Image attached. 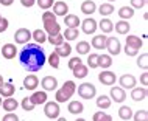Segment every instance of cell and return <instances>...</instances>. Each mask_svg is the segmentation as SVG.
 Here are the masks:
<instances>
[{"label":"cell","instance_id":"6da1fadb","mask_svg":"<svg viewBox=\"0 0 148 121\" xmlns=\"http://www.w3.org/2000/svg\"><path fill=\"white\" fill-rule=\"evenodd\" d=\"M45 53L38 44H25L19 53V62L27 71H39L45 64Z\"/></svg>","mask_w":148,"mask_h":121},{"label":"cell","instance_id":"7a4b0ae2","mask_svg":"<svg viewBox=\"0 0 148 121\" xmlns=\"http://www.w3.org/2000/svg\"><path fill=\"white\" fill-rule=\"evenodd\" d=\"M42 22H44V31L49 36L61 33V27H59V23L56 22V16L53 13H50L49 10L42 14Z\"/></svg>","mask_w":148,"mask_h":121},{"label":"cell","instance_id":"3957f363","mask_svg":"<svg viewBox=\"0 0 148 121\" xmlns=\"http://www.w3.org/2000/svg\"><path fill=\"white\" fill-rule=\"evenodd\" d=\"M75 92H77V84L73 81H66L61 88H56L55 99H56V103H66V101H69L73 96Z\"/></svg>","mask_w":148,"mask_h":121},{"label":"cell","instance_id":"277c9868","mask_svg":"<svg viewBox=\"0 0 148 121\" xmlns=\"http://www.w3.org/2000/svg\"><path fill=\"white\" fill-rule=\"evenodd\" d=\"M78 95L83 99H92L97 95V87L90 82H83L81 86H78Z\"/></svg>","mask_w":148,"mask_h":121},{"label":"cell","instance_id":"5b68a950","mask_svg":"<svg viewBox=\"0 0 148 121\" xmlns=\"http://www.w3.org/2000/svg\"><path fill=\"white\" fill-rule=\"evenodd\" d=\"M44 112H45V116L50 120H56L59 116V103L56 101H47L44 104Z\"/></svg>","mask_w":148,"mask_h":121},{"label":"cell","instance_id":"8992f818","mask_svg":"<svg viewBox=\"0 0 148 121\" xmlns=\"http://www.w3.org/2000/svg\"><path fill=\"white\" fill-rule=\"evenodd\" d=\"M106 50L109 51V56H117L122 50V44L117 37H106Z\"/></svg>","mask_w":148,"mask_h":121},{"label":"cell","instance_id":"52a82bcc","mask_svg":"<svg viewBox=\"0 0 148 121\" xmlns=\"http://www.w3.org/2000/svg\"><path fill=\"white\" fill-rule=\"evenodd\" d=\"M30 39H31V31L28 30V28H19V30L14 33L16 44H22V45H25V44H28Z\"/></svg>","mask_w":148,"mask_h":121},{"label":"cell","instance_id":"ba28073f","mask_svg":"<svg viewBox=\"0 0 148 121\" xmlns=\"http://www.w3.org/2000/svg\"><path fill=\"white\" fill-rule=\"evenodd\" d=\"M98 81L103 84V86H114L117 78H115V73H112V71L103 70L101 73L98 75Z\"/></svg>","mask_w":148,"mask_h":121},{"label":"cell","instance_id":"9c48e42d","mask_svg":"<svg viewBox=\"0 0 148 121\" xmlns=\"http://www.w3.org/2000/svg\"><path fill=\"white\" fill-rule=\"evenodd\" d=\"M81 28H83V33L94 34L95 31H97V28H98V23H97V20H94L92 17H87L81 22Z\"/></svg>","mask_w":148,"mask_h":121},{"label":"cell","instance_id":"30bf717a","mask_svg":"<svg viewBox=\"0 0 148 121\" xmlns=\"http://www.w3.org/2000/svg\"><path fill=\"white\" fill-rule=\"evenodd\" d=\"M41 86L45 92H53L58 88V79L53 78V76H45V78L41 81Z\"/></svg>","mask_w":148,"mask_h":121},{"label":"cell","instance_id":"8fae6325","mask_svg":"<svg viewBox=\"0 0 148 121\" xmlns=\"http://www.w3.org/2000/svg\"><path fill=\"white\" fill-rule=\"evenodd\" d=\"M136 78L133 75H130V73H126V75H122L120 76V87L123 88V90H126V88H133L136 87Z\"/></svg>","mask_w":148,"mask_h":121},{"label":"cell","instance_id":"7c38bea8","mask_svg":"<svg viewBox=\"0 0 148 121\" xmlns=\"http://www.w3.org/2000/svg\"><path fill=\"white\" fill-rule=\"evenodd\" d=\"M126 99V92L122 87H111V101L123 103Z\"/></svg>","mask_w":148,"mask_h":121},{"label":"cell","instance_id":"4fadbf2b","mask_svg":"<svg viewBox=\"0 0 148 121\" xmlns=\"http://www.w3.org/2000/svg\"><path fill=\"white\" fill-rule=\"evenodd\" d=\"M67 13H69V6H67L66 2H61V0H58V2L53 3V14L56 16H67Z\"/></svg>","mask_w":148,"mask_h":121},{"label":"cell","instance_id":"5bb4252c","mask_svg":"<svg viewBox=\"0 0 148 121\" xmlns=\"http://www.w3.org/2000/svg\"><path fill=\"white\" fill-rule=\"evenodd\" d=\"M2 54L5 59H14L16 54H17V48H16L14 44H5L2 47Z\"/></svg>","mask_w":148,"mask_h":121},{"label":"cell","instance_id":"9a60e30c","mask_svg":"<svg viewBox=\"0 0 148 121\" xmlns=\"http://www.w3.org/2000/svg\"><path fill=\"white\" fill-rule=\"evenodd\" d=\"M14 92H16V87L11 82H2L0 84V96L10 98V96L14 95Z\"/></svg>","mask_w":148,"mask_h":121},{"label":"cell","instance_id":"2e32d148","mask_svg":"<svg viewBox=\"0 0 148 121\" xmlns=\"http://www.w3.org/2000/svg\"><path fill=\"white\" fill-rule=\"evenodd\" d=\"M131 98H133V101H143L147 98V87H133L131 88Z\"/></svg>","mask_w":148,"mask_h":121},{"label":"cell","instance_id":"e0dca14e","mask_svg":"<svg viewBox=\"0 0 148 121\" xmlns=\"http://www.w3.org/2000/svg\"><path fill=\"white\" fill-rule=\"evenodd\" d=\"M53 51L59 56V58H67V56H70V53H72V47L66 42V40H64L61 45H58Z\"/></svg>","mask_w":148,"mask_h":121},{"label":"cell","instance_id":"ac0fdd59","mask_svg":"<svg viewBox=\"0 0 148 121\" xmlns=\"http://www.w3.org/2000/svg\"><path fill=\"white\" fill-rule=\"evenodd\" d=\"M31 103L34 104V106H41V104H45L47 103V92H34L33 95L30 96Z\"/></svg>","mask_w":148,"mask_h":121},{"label":"cell","instance_id":"d6986e66","mask_svg":"<svg viewBox=\"0 0 148 121\" xmlns=\"http://www.w3.org/2000/svg\"><path fill=\"white\" fill-rule=\"evenodd\" d=\"M38 86H39V79L36 75H28L23 79V87H25L27 90H36Z\"/></svg>","mask_w":148,"mask_h":121},{"label":"cell","instance_id":"ffe728a7","mask_svg":"<svg viewBox=\"0 0 148 121\" xmlns=\"http://www.w3.org/2000/svg\"><path fill=\"white\" fill-rule=\"evenodd\" d=\"M95 11H97V5H95L94 0H84V2L81 3V13L89 16V14H94Z\"/></svg>","mask_w":148,"mask_h":121},{"label":"cell","instance_id":"44dd1931","mask_svg":"<svg viewBox=\"0 0 148 121\" xmlns=\"http://www.w3.org/2000/svg\"><path fill=\"white\" fill-rule=\"evenodd\" d=\"M126 45L128 47H131V48H134V50H140L142 45H143V42H142V39L139 37V36H128L126 37Z\"/></svg>","mask_w":148,"mask_h":121},{"label":"cell","instance_id":"7402d4cb","mask_svg":"<svg viewBox=\"0 0 148 121\" xmlns=\"http://www.w3.org/2000/svg\"><path fill=\"white\" fill-rule=\"evenodd\" d=\"M64 23L67 25V28H78V25H81V20L75 14H67L64 16Z\"/></svg>","mask_w":148,"mask_h":121},{"label":"cell","instance_id":"603a6c76","mask_svg":"<svg viewBox=\"0 0 148 121\" xmlns=\"http://www.w3.org/2000/svg\"><path fill=\"white\" fill-rule=\"evenodd\" d=\"M72 71H73V76H75V78H78V79H83V78H86V76H87V71H89V67H87V65H84V64L81 62V64H78V65L75 67Z\"/></svg>","mask_w":148,"mask_h":121},{"label":"cell","instance_id":"cb8c5ba5","mask_svg":"<svg viewBox=\"0 0 148 121\" xmlns=\"http://www.w3.org/2000/svg\"><path fill=\"white\" fill-rule=\"evenodd\" d=\"M67 110H69L72 115H79L84 110V106H83V103H79V101H70Z\"/></svg>","mask_w":148,"mask_h":121},{"label":"cell","instance_id":"d4e9b609","mask_svg":"<svg viewBox=\"0 0 148 121\" xmlns=\"http://www.w3.org/2000/svg\"><path fill=\"white\" fill-rule=\"evenodd\" d=\"M2 106H3V109H5V112H14L16 109H17L19 103L13 98V96H10V98L2 101Z\"/></svg>","mask_w":148,"mask_h":121},{"label":"cell","instance_id":"484cf974","mask_svg":"<svg viewBox=\"0 0 148 121\" xmlns=\"http://www.w3.org/2000/svg\"><path fill=\"white\" fill-rule=\"evenodd\" d=\"M92 47L97 48V50H103V48L106 47V36L105 34L94 36V39H92Z\"/></svg>","mask_w":148,"mask_h":121},{"label":"cell","instance_id":"4316f807","mask_svg":"<svg viewBox=\"0 0 148 121\" xmlns=\"http://www.w3.org/2000/svg\"><path fill=\"white\" fill-rule=\"evenodd\" d=\"M114 28H115V33H117V34H128L131 25L128 23V20H120V22L115 23Z\"/></svg>","mask_w":148,"mask_h":121},{"label":"cell","instance_id":"83f0119b","mask_svg":"<svg viewBox=\"0 0 148 121\" xmlns=\"http://www.w3.org/2000/svg\"><path fill=\"white\" fill-rule=\"evenodd\" d=\"M111 104H112V101H111V98H109V96H106V95H100L97 98V106L101 109V110L109 109Z\"/></svg>","mask_w":148,"mask_h":121},{"label":"cell","instance_id":"f1b7e54d","mask_svg":"<svg viewBox=\"0 0 148 121\" xmlns=\"http://www.w3.org/2000/svg\"><path fill=\"white\" fill-rule=\"evenodd\" d=\"M117 14L120 16V19H122V20H128V19H131L134 16V8H131V6H122L119 10Z\"/></svg>","mask_w":148,"mask_h":121},{"label":"cell","instance_id":"f546056e","mask_svg":"<svg viewBox=\"0 0 148 121\" xmlns=\"http://www.w3.org/2000/svg\"><path fill=\"white\" fill-rule=\"evenodd\" d=\"M31 39H34L38 45H42V44L47 40V34H45L44 30H34L33 33H31Z\"/></svg>","mask_w":148,"mask_h":121},{"label":"cell","instance_id":"4dcf8cb0","mask_svg":"<svg viewBox=\"0 0 148 121\" xmlns=\"http://www.w3.org/2000/svg\"><path fill=\"white\" fill-rule=\"evenodd\" d=\"M114 11H115V10H114V5H112V3H109V2H108V3H101V5L98 6V13L101 14L103 17L111 16Z\"/></svg>","mask_w":148,"mask_h":121},{"label":"cell","instance_id":"1f68e13d","mask_svg":"<svg viewBox=\"0 0 148 121\" xmlns=\"http://www.w3.org/2000/svg\"><path fill=\"white\" fill-rule=\"evenodd\" d=\"M111 65H112V58L109 54H98V67H101L105 70V68H109Z\"/></svg>","mask_w":148,"mask_h":121},{"label":"cell","instance_id":"d6a6232c","mask_svg":"<svg viewBox=\"0 0 148 121\" xmlns=\"http://www.w3.org/2000/svg\"><path fill=\"white\" fill-rule=\"evenodd\" d=\"M78 36H79L78 28H66L62 37H64V40H75V39H78Z\"/></svg>","mask_w":148,"mask_h":121},{"label":"cell","instance_id":"836d02e7","mask_svg":"<svg viewBox=\"0 0 148 121\" xmlns=\"http://www.w3.org/2000/svg\"><path fill=\"white\" fill-rule=\"evenodd\" d=\"M98 28L103 31V33H111V31L114 30V23L111 22V20L108 19V17H103L101 22L98 23Z\"/></svg>","mask_w":148,"mask_h":121},{"label":"cell","instance_id":"e575fe53","mask_svg":"<svg viewBox=\"0 0 148 121\" xmlns=\"http://www.w3.org/2000/svg\"><path fill=\"white\" fill-rule=\"evenodd\" d=\"M119 116L122 120H125V121L131 120L133 118V110H131V107L130 106H122L119 109Z\"/></svg>","mask_w":148,"mask_h":121},{"label":"cell","instance_id":"d590c367","mask_svg":"<svg viewBox=\"0 0 148 121\" xmlns=\"http://www.w3.org/2000/svg\"><path fill=\"white\" fill-rule=\"evenodd\" d=\"M89 50H90V44L86 42V40H79V42L77 44L78 54H89Z\"/></svg>","mask_w":148,"mask_h":121},{"label":"cell","instance_id":"8d00e7d4","mask_svg":"<svg viewBox=\"0 0 148 121\" xmlns=\"http://www.w3.org/2000/svg\"><path fill=\"white\" fill-rule=\"evenodd\" d=\"M47 40H49L51 45L58 47V45H61V44L64 42V37H62V34L59 33V34H53V36H47Z\"/></svg>","mask_w":148,"mask_h":121},{"label":"cell","instance_id":"74e56055","mask_svg":"<svg viewBox=\"0 0 148 121\" xmlns=\"http://www.w3.org/2000/svg\"><path fill=\"white\" fill-rule=\"evenodd\" d=\"M87 67L89 68H97L98 67V54L92 53L87 56Z\"/></svg>","mask_w":148,"mask_h":121},{"label":"cell","instance_id":"f35d334b","mask_svg":"<svg viewBox=\"0 0 148 121\" xmlns=\"http://www.w3.org/2000/svg\"><path fill=\"white\" fill-rule=\"evenodd\" d=\"M94 121H112V116L105 112H97L94 114Z\"/></svg>","mask_w":148,"mask_h":121},{"label":"cell","instance_id":"ab89813d","mask_svg":"<svg viewBox=\"0 0 148 121\" xmlns=\"http://www.w3.org/2000/svg\"><path fill=\"white\" fill-rule=\"evenodd\" d=\"M137 67L142 68V70H147L148 68V53H143L140 58L137 59Z\"/></svg>","mask_w":148,"mask_h":121},{"label":"cell","instance_id":"60d3db41","mask_svg":"<svg viewBox=\"0 0 148 121\" xmlns=\"http://www.w3.org/2000/svg\"><path fill=\"white\" fill-rule=\"evenodd\" d=\"M134 121H148V112L147 110H137L133 115Z\"/></svg>","mask_w":148,"mask_h":121},{"label":"cell","instance_id":"b9f144b4","mask_svg":"<svg viewBox=\"0 0 148 121\" xmlns=\"http://www.w3.org/2000/svg\"><path fill=\"white\" fill-rule=\"evenodd\" d=\"M36 3L39 5V8H42V10H50L51 6H53L55 0H36Z\"/></svg>","mask_w":148,"mask_h":121},{"label":"cell","instance_id":"7bdbcfd3","mask_svg":"<svg viewBox=\"0 0 148 121\" xmlns=\"http://www.w3.org/2000/svg\"><path fill=\"white\" fill-rule=\"evenodd\" d=\"M49 64H50V67H53V68H58L59 67V56L55 53V51L49 56Z\"/></svg>","mask_w":148,"mask_h":121},{"label":"cell","instance_id":"ee69618b","mask_svg":"<svg viewBox=\"0 0 148 121\" xmlns=\"http://www.w3.org/2000/svg\"><path fill=\"white\" fill-rule=\"evenodd\" d=\"M22 109H23L25 112H31V110L34 109V104L31 103L30 98H23V99H22Z\"/></svg>","mask_w":148,"mask_h":121},{"label":"cell","instance_id":"f6af8a7d","mask_svg":"<svg viewBox=\"0 0 148 121\" xmlns=\"http://www.w3.org/2000/svg\"><path fill=\"white\" fill-rule=\"evenodd\" d=\"M147 5V0H131V8H137V10H140Z\"/></svg>","mask_w":148,"mask_h":121},{"label":"cell","instance_id":"bcb514c9","mask_svg":"<svg viewBox=\"0 0 148 121\" xmlns=\"http://www.w3.org/2000/svg\"><path fill=\"white\" fill-rule=\"evenodd\" d=\"M81 62H83V60H81V59H79V58H78V56H77V58H72V59L69 60V68H70V70H73V68H75V67H77V65H78V64H81Z\"/></svg>","mask_w":148,"mask_h":121},{"label":"cell","instance_id":"7dc6e473","mask_svg":"<svg viewBox=\"0 0 148 121\" xmlns=\"http://www.w3.org/2000/svg\"><path fill=\"white\" fill-rule=\"evenodd\" d=\"M2 121H19V118H17V115H16V114H13V112H8V114L3 116Z\"/></svg>","mask_w":148,"mask_h":121},{"label":"cell","instance_id":"c3c4849f","mask_svg":"<svg viewBox=\"0 0 148 121\" xmlns=\"http://www.w3.org/2000/svg\"><path fill=\"white\" fill-rule=\"evenodd\" d=\"M8 25H10L8 19H5V17H2V19H0V33L6 31V30H8Z\"/></svg>","mask_w":148,"mask_h":121},{"label":"cell","instance_id":"681fc988","mask_svg":"<svg viewBox=\"0 0 148 121\" xmlns=\"http://www.w3.org/2000/svg\"><path fill=\"white\" fill-rule=\"evenodd\" d=\"M125 53H126V56H137L139 50H134V48H131V47L125 45Z\"/></svg>","mask_w":148,"mask_h":121},{"label":"cell","instance_id":"f907efd6","mask_svg":"<svg viewBox=\"0 0 148 121\" xmlns=\"http://www.w3.org/2000/svg\"><path fill=\"white\" fill-rule=\"evenodd\" d=\"M21 3H22L25 8H31V6L36 3V0H21Z\"/></svg>","mask_w":148,"mask_h":121},{"label":"cell","instance_id":"816d5d0a","mask_svg":"<svg viewBox=\"0 0 148 121\" xmlns=\"http://www.w3.org/2000/svg\"><path fill=\"white\" fill-rule=\"evenodd\" d=\"M140 82H142L143 87L148 86V73H147V71H145V73H142V76H140Z\"/></svg>","mask_w":148,"mask_h":121},{"label":"cell","instance_id":"f5cc1de1","mask_svg":"<svg viewBox=\"0 0 148 121\" xmlns=\"http://www.w3.org/2000/svg\"><path fill=\"white\" fill-rule=\"evenodd\" d=\"M13 2H14V0H0V3H2L3 6H10V5H13Z\"/></svg>","mask_w":148,"mask_h":121},{"label":"cell","instance_id":"db71d44e","mask_svg":"<svg viewBox=\"0 0 148 121\" xmlns=\"http://www.w3.org/2000/svg\"><path fill=\"white\" fill-rule=\"evenodd\" d=\"M56 121H67L66 118H59V116H58V118H56Z\"/></svg>","mask_w":148,"mask_h":121},{"label":"cell","instance_id":"11a10c76","mask_svg":"<svg viewBox=\"0 0 148 121\" xmlns=\"http://www.w3.org/2000/svg\"><path fill=\"white\" fill-rule=\"evenodd\" d=\"M75 121H86V120H84V118H77Z\"/></svg>","mask_w":148,"mask_h":121},{"label":"cell","instance_id":"9f6ffc18","mask_svg":"<svg viewBox=\"0 0 148 121\" xmlns=\"http://www.w3.org/2000/svg\"><path fill=\"white\" fill-rule=\"evenodd\" d=\"M3 82V78H2V75H0V84H2Z\"/></svg>","mask_w":148,"mask_h":121},{"label":"cell","instance_id":"6f0895ef","mask_svg":"<svg viewBox=\"0 0 148 121\" xmlns=\"http://www.w3.org/2000/svg\"><path fill=\"white\" fill-rule=\"evenodd\" d=\"M0 106H2V96H0Z\"/></svg>","mask_w":148,"mask_h":121},{"label":"cell","instance_id":"680465c9","mask_svg":"<svg viewBox=\"0 0 148 121\" xmlns=\"http://www.w3.org/2000/svg\"><path fill=\"white\" fill-rule=\"evenodd\" d=\"M108 2H109V3H111V2H114V0H108Z\"/></svg>","mask_w":148,"mask_h":121},{"label":"cell","instance_id":"91938a15","mask_svg":"<svg viewBox=\"0 0 148 121\" xmlns=\"http://www.w3.org/2000/svg\"><path fill=\"white\" fill-rule=\"evenodd\" d=\"M0 19H2V16H0Z\"/></svg>","mask_w":148,"mask_h":121}]
</instances>
